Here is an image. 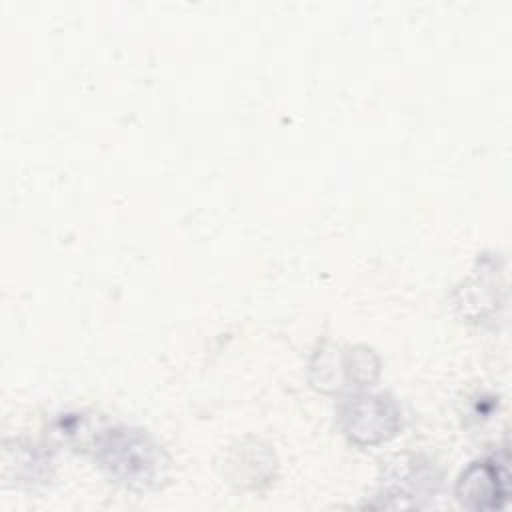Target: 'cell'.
I'll return each mask as SVG.
<instances>
[{
  "label": "cell",
  "instance_id": "277c9868",
  "mask_svg": "<svg viewBox=\"0 0 512 512\" xmlns=\"http://www.w3.org/2000/svg\"><path fill=\"white\" fill-rule=\"evenodd\" d=\"M106 428V422L98 414L68 412L54 420L50 434L56 442L72 446L74 450H94Z\"/></svg>",
  "mask_w": 512,
  "mask_h": 512
},
{
  "label": "cell",
  "instance_id": "5b68a950",
  "mask_svg": "<svg viewBox=\"0 0 512 512\" xmlns=\"http://www.w3.org/2000/svg\"><path fill=\"white\" fill-rule=\"evenodd\" d=\"M16 466L4 464V470H12L4 474V478H16V482L38 484L50 478V458L36 448H16Z\"/></svg>",
  "mask_w": 512,
  "mask_h": 512
},
{
  "label": "cell",
  "instance_id": "7a4b0ae2",
  "mask_svg": "<svg viewBox=\"0 0 512 512\" xmlns=\"http://www.w3.org/2000/svg\"><path fill=\"white\" fill-rule=\"evenodd\" d=\"M338 418L344 434L360 446L384 442L400 426V410L386 394L348 396L338 408Z\"/></svg>",
  "mask_w": 512,
  "mask_h": 512
},
{
  "label": "cell",
  "instance_id": "6da1fadb",
  "mask_svg": "<svg viewBox=\"0 0 512 512\" xmlns=\"http://www.w3.org/2000/svg\"><path fill=\"white\" fill-rule=\"evenodd\" d=\"M96 462L130 490L160 488L170 474V460L144 430L108 426L94 446Z\"/></svg>",
  "mask_w": 512,
  "mask_h": 512
},
{
  "label": "cell",
  "instance_id": "3957f363",
  "mask_svg": "<svg viewBox=\"0 0 512 512\" xmlns=\"http://www.w3.org/2000/svg\"><path fill=\"white\" fill-rule=\"evenodd\" d=\"M510 494V476L500 458H482L472 462L458 478L456 496L470 510H498Z\"/></svg>",
  "mask_w": 512,
  "mask_h": 512
}]
</instances>
